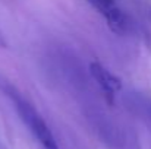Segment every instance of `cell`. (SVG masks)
I'll list each match as a JSON object with an SVG mask.
<instances>
[{
  "instance_id": "cell-1",
  "label": "cell",
  "mask_w": 151,
  "mask_h": 149,
  "mask_svg": "<svg viewBox=\"0 0 151 149\" xmlns=\"http://www.w3.org/2000/svg\"><path fill=\"white\" fill-rule=\"evenodd\" d=\"M9 95L12 97V101L15 104V108H16L21 120L28 127V130L31 132L34 139L43 146V149H59L56 138L50 130V127L47 126V123L44 121V118L41 117V114L27 99L19 97L18 94L13 95V92H10Z\"/></svg>"
},
{
  "instance_id": "cell-2",
  "label": "cell",
  "mask_w": 151,
  "mask_h": 149,
  "mask_svg": "<svg viewBox=\"0 0 151 149\" xmlns=\"http://www.w3.org/2000/svg\"><path fill=\"white\" fill-rule=\"evenodd\" d=\"M94 9L99 10L109 28L114 34H125L129 28L128 16L117 7L114 0H88Z\"/></svg>"
},
{
  "instance_id": "cell-3",
  "label": "cell",
  "mask_w": 151,
  "mask_h": 149,
  "mask_svg": "<svg viewBox=\"0 0 151 149\" xmlns=\"http://www.w3.org/2000/svg\"><path fill=\"white\" fill-rule=\"evenodd\" d=\"M90 73L106 97L113 98L116 95V92H119L122 89L120 79L99 61H93L90 64Z\"/></svg>"
}]
</instances>
